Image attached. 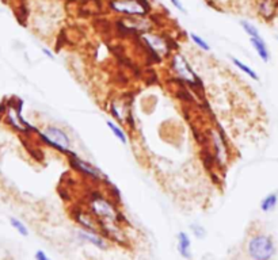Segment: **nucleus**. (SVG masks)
<instances>
[{
  "mask_svg": "<svg viewBox=\"0 0 278 260\" xmlns=\"http://www.w3.org/2000/svg\"><path fill=\"white\" fill-rule=\"evenodd\" d=\"M190 38L193 40V42L195 44V45L198 46V48H201L202 50H205V52H209V50H210V46L208 45V42L202 40V38H201L199 35L190 34Z\"/></svg>",
  "mask_w": 278,
  "mask_h": 260,
  "instance_id": "nucleus-13",
  "label": "nucleus"
},
{
  "mask_svg": "<svg viewBox=\"0 0 278 260\" xmlns=\"http://www.w3.org/2000/svg\"><path fill=\"white\" fill-rule=\"evenodd\" d=\"M170 1H171V3H173V4H174L179 11H185L184 5H182V3H181L179 0H170Z\"/></svg>",
  "mask_w": 278,
  "mask_h": 260,
  "instance_id": "nucleus-16",
  "label": "nucleus"
},
{
  "mask_svg": "<svg viewBox=\"0 0 278 260\" xmlns=\"http://www.w3.org/2000/svg\"><path fill=\"white\" fill-rule=\"evenodd\" d=\"M277 40H278V37H277Z\"/></svg>",
  "mask_w": 278,
  "mask_h": 260,
  "instance_id": "nucleus-18",
  "label": "nucleus"
},
{
  "mask_svg": "<svg viewBox=\"0 0 278 260\" xmlns=\"http://www.w3.org/2000/svg\"><path fill=\"white\" fill-rule=\"evenodd\" d=\"M191 232H193V235L197 237V239H204L205 236H206V230H205V228H202L201 225H197V224H194V225H191Z\"/></svg>",
  "mask_w": 278,
  "mask_h": 260,
  "instance_id": "nucleus-14",
  "label": "nucleus"
},
{
  "mask_svg": "<svg viewBox=\"0 0 278 260\" xmlns=\"http://www.w3.org/2000/svg\"><path fill=\"white\" fill-rule=\"evenodd\" d=\"M177 248H178L179 255L182 256L184 259L190 260L193 258V254H191V240H190V236L186 232H179L178 233Z\"/></svg>",
  "mask_w": 278,
  "mask_h": 260,
  "instance_id": "nucleus-4",
  "label": "nucleus"
},
{
  "mask_svg": "<svg viewBox=\"0 0 278 260\" xmlns=\"http://www.w3.org/2000/svg\"><path fill=\"white\" fill-rule=\"evenodd\" d=\"M107 126H109L110 130L113 131V134L118 138V141H121L122 144H126V134H125L124 131H122V129H121L118 125L113 124L111 121H107Z\"/></svg>",
  "mask_w": 278,
  "mask_h": 260,
  "instance_id": "nucleus-10",
  "label": "nucleus"
},
{
  "mask_svg": "<svg viewBox=\"0 0 278 260\" xmlns=\"http://www.w3.org/2000/svg\"><path fill=\"white\" fill-rule=\"evenodd\" d=\"M240 26L243 27V30L247 33V34L250 35V38H255V37H261V34H259L258 29L255 27L254 25H251L250 22H246V20H242L240 22Z\"/></svg>",
  "mask_w": 278,
  "mask_h": 260,
  "instance_id": "nucleus-11",
  "label": "nucleus"
},
{
  "mask_svg": "<svg viewBox=\"0 0 278 260\" xmlns=\"http://www.w3.org/2000/svg\"><path fill=\"white\" fill-rule=\"evenodd\" d=\"M111 8L128 15H144L148 11V5L144 0H113Z\"/></svg>",
  "mask_w": 278,
  "mask_h": 260,
  "instance_id": "nucleus-2",
  "label": "nucleus"
},
{
  "mask_svg": "<svg viewBox=\"0 0 278 260\" xmlns=\"http://www.w3.org/2000/svg\"><path fill=\"white\" fill-rule=\"evenodd\" d=\"M37 134L40 135V138L44 141L46 145L52 146V148H55V149L60 150V152H63V153H67V155H74L70 150V137H68V134L65 133L64 130H61L60 128L48 126V128L45 129L44 133H41L40 130H38Z\"/></svg>",
  "mask_w": 278,
  "mask_h": 260,
  "instance_id": "nucleus-1",
  "label": "nucleus"
},
{
  "mask_svg": "<svg viewBox=\"0 0 278 260\" xmlns=\"http://www.w3.org/2000/svg\"><path fill=\"white\" fill-rule=\"evenodd\" d=\"M10 224L20 236H23V237H27V236H29V229H27V226H26L20 220L15 218V217H10Z\"/></svg>",
  "mask_w": 278,
  "mask_h": 260,
  "instance_id": "nucleus-9",
  "label": "nucleus"
},
{
  "mask_svg": "<svg viewBox=\"0 0 278 260\" xmlns=\"http://www.w3.org/2000/svg\"><path fill=\"white\" fill-rule=\"evenodd\" d=\"M34 258H35V260H52L49 258V256L46 255V254H45V252L42 250L37 251V252H35Z\"/></svg>",
  "mask_w": 278,
  "mask_h": 260,
  "instance_id": "nucleus-15",
  "label": "nucleus"
},
{
  "mask_svg": "<svg viewBox=\"0 0 278 260\" xmlns=\"http://www.w3.org/2000/svg\"><path fill=\"white\" fill-rule=\"evenodd\" d=\"M278 203V193H270L265 196L264 199L261 200V210L264 213H270L276 209V206Z\"/></svg>",
  "mask_w": 278,
  "mask_h": 260,
  "instance_id": "nucleus-7",
  "label": "nucleus"
},
{
  "mask_svg": "<svg viewBox=\"0 0 278 260\" xmlns=\"http://www.w3.org/2000/svg\"><path fill=\"white\" fill-rule=\"evenodd\" d=\"M251 45L257 52V55L261 57V60L264 63H269L270 60V52L268 49V45L262 37H255V38H251Z\"/></svg>",
  "mask_w": 278,
  "mask_h": 260,
  "instance_id": "nucleus-6",
  "label": "nucleus"
},
{
  "mask_svg": "<svg viewBox=\"0 0 278 260\" xmlns=\"http://www.w3.org/2000/svg\"><path fill=\"white\" fill-rule=\"evenodd\" d=\"M42 52H44L45 55L48 56V57H49L50 60H55V56L52 55V52H50V50H48L46 48H42Z\"/></svg>",
  "mask_w": 278,
  "mask_h": 260,
  "instance_id": "nucleus-17",
  "label": "nucleus"
},
{
  "mask_svg": "<svg viewBox=\"0 0 278 260\" xmlns=\"http://www.w3.org/2000/svg\"><path fill=\"white\" fill-rule=\"evenodd\" d=\"M145 40L148 41L149 45L156 50H164V48H166V44H164L163 41L160 40V38H158V37H154V35H145Z\"/></svg>",
  "mask_w": 278,
  "mask_h": 260,
  "instance_id": "nucleus-12",
  "label": "nucleus"
},
{
  "mask_svg": "<svg viewBox=\"0 0 278 260\" xmlns=\"http://www.w3.org/2000/svg\"><path fill=\"white\" fill-rule=\"evenodd\" d=\"M231 60H232V63H234V65H236L239 69L242 70L243 73H246L247 76H250L253 80H259L258 75H257V72L254 69H251L249 65H246L244 63H242L240 60H238V59H235V57H231Z\"/></svg>",
  "mask_w": 278,
  "mask_h": 260,
  "instance_id": "nucleus-8",
  "label": "nucleus"
},
{
  "mask_svg": "<svg viewBox=\"0 0 278 260\" xmlns=\"http://www.w3.org/2000/svg\"><path fill=\"white\" fill-rule=\"evenodd\" d=\"M78 233V237H79L82 241H86V243H89V244L94 245L96 247L98 250L100 251H106L109 248V243L106 241L102 235H98V233H91L89 230H78L76 232Z\"/></svg>",
  "mask_w": 278,
  "mask_h": 260,
  "instance_id": "nucleus-3",
  "label": "nucleus"
},
{
  "mask_svg": "<svg viewBox=\"0 0 278 260\" xmlns=\"http://www.w3.org/2000/svg\"><path fill=\"white\" fill-rule=\"evenodd\" d=\"M174 68L177 69L179 75L185 77V79H187L190 81H195L198 80L197 79V75L194 73L191 68H190V65L186 63L185 59H182L181 56H175L174 57Z\"/></svg>",
  "mask_w": 278,
  "mask_h": 260,
  "instance_id": "nucleus-5",
  "label": "nucleus"
}]
</instances>
